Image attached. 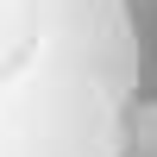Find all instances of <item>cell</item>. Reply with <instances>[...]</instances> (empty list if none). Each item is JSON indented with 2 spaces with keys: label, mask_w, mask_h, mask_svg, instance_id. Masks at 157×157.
<instances>
[{
  "label": "cell",
  "mask_w": 157,
  "mask_h": 157,
  "mask_svg": "<svg viewBox=\"0 0 157 157\" xmlns=\"http://www.w3.org/2000/svg\"><path fill=\"white\" fill-rule=\"evenodd\" d=\"M126 157H157V101L132 113V126H126Z\"/></svg>",
  "instance_id": "obj_1"
}]
</instances>
